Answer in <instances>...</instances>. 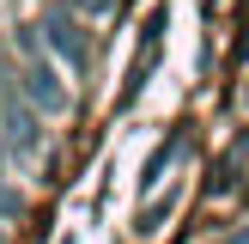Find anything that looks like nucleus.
<instances>
[{
    "label": "nucleus",
    "instance_id": "nucleus-1",
    "mask_svg": "<svg viewBox=\"0 0 249 244\" xmlns=\"http://www.w3.org/2000/svg\"><path fill=\"white\" fill-rule=\"evenodd\" d=\"M43 43L55 49V55L67 61L73 73H85V67H91V37H85L79 24L67 19V12H49V19H43Z\"/></svg>",
    "mask_w": 249,
    "mask_h": 244
},
{
    "label": "nucleus",
    "instance_id": "nucleus-2",
    "mask_svg": "<svg viewBox=\"0 0 249 244\" xmlns=\"http://www.w3.org/2000/svg\"><path fill=\"white\" fill-rule=\"evenodd\" d=\"M24 98H31L43 116H61V110H67V85H61V73L49 67V61H31V67H24Z\"/></svg>",
    "mask_w": 249,
    "mask_h": 244
},
{
    "label": "nucleus",
    "instance_id": "nucleus-3",
    "mask_svg": "<svg viewBox=\"0 0 249 244\" xmlns=\"http://www.w3.org/2000/svg\"><path fill=\"white\" fill-rule=\"evenodd\" d=\"M177 153H182V141H177V134H170V141L158 146L152 159H146V171H140V189H158V177H164V171H170V159H177Z\"/></svg>",
    "mask_w": 249,
    "mask_h": 244
},
{
    "label": "nucleus",
    "instance_id": "nucleus-4",
    "mask_svg": "<svg viewBox=\"0 0 249 244\" xmlns=\"http://www.w3.org/2000/svg\"><path fill=\"white\" fill-rule=\"evenodd\" d=\"M6 141L18 146V153H31V146H36V122H31V110H6Z\"/></svg>",
    "mask_w": 249,
    "mask_h": 244
},
{
    "label": "nucleus",
    "instance_id": "nucleus-5",
    "mask_svg": "<svg viewBox=\"0 0 249 244\" xmlns=\"http://www.w3.org/2000/svg\"><path fill=\"white\" fill-rule=\"evenodd\" d=\"M164 220H170V195H164V202H152V207L140 214V232H158Z\"/></svg>",
    "mask_w": 249,
    "mask_h": 244
},
{
    "label": "nucleus",
    "instance_id": "nucleus-6",
    "mask_svg": "<svg viewBox=\"0 0 249 244\" xmlns=\"http://www.w3.org/2000/svg\"><path fill=\"white\" fill-rule=\"evenodd\" d=\"M231 61H249V24H243V37L231 43Z\"/></svg>",
    "mask_w": 249,
    "mask_h": 244
},
{
    "label": "nucleus",
    "instance_id": "nucleus-7",
    "mask_svg": "<svg viewBox=\"0 0 249 244\" xmlns=\"http://www.w3.org/2000/svg\"><path fill=\"white\" fill-rule=\"evenodd\" d=\"M237 153H249V128H243V141H237Z\"/></svg>",
    "mask_w": 249,
    "mask_h": 244
},
{
    "label": "nucleus",
    "instance_id": "nucleus-8",
    "mask_svg": "<svg viewBox=\"0 0 249 244\" xmlns=\"http://www.w3.org/2000/svg\"><path fill=\"white\" fill-rule=\"evenodd\" d=\"M243 98H249V92H243Z\"/></svg>",
    "mask_w": 249,
    "mask_h": 244
}]
</instances>
